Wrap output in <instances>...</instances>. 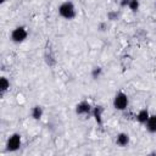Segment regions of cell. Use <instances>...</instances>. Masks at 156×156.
<instances>
[{"instance_id":"6","label":"cell","mask_w":156,"mask_h":156,"mask_svg":"<svg viewBox=\"0 0 156 156\" xmlns=\"http://www.w3.org/2000/svg\"><path fill=\"white\" fill-rule=\"evenodd\" d=\"M130 143V136L128 133L121 132L116 135V145L119 147H126L128 144Z\"/></svg>"},{"instance_id":"3","label":"cell","mask_w":156,"mask_h":156,"mask_svg":"<svg viewBox=\"0 0 156 156\" xmlns=\"http://www.w3.org/2000/svg\"><path fill=\"white\" fill-rule=\"evenodd\" d=\"M22 146V135L20 133H12L5 144V150L7 152H16Z\"/></svg>"},{"instance_id":"19","label":"cell","mask_w":156,"mask_h":156,"mask_svg":"<svg viewBox=\"0 0 156 156\" xmlns=\"http://www.w3.org/2000/svg\"><path fill=\"white\" fill-rule=\"evenodd\" d=\"M155 26H156V22H155Z\"/></svg>"},{"instance_id":"12","label":"cell","mask_w":156,"mask_h":156,"mask_svg":"<svg viewBox=\"0 0 156 156\" xmlns=\"http://www.w3.org/2000/svg\"><path fill=\"white\" fill-rule=\"evenodd\" d=\"M101 74H102V67H100V66H95V67L91 68L90 76H91L93 79H99V78L101 77Z\"/></svg>"},{"instance_id":"20","label":"cell","mask_w":156,"mask_h":156,"mask_svg":"<svg viewBox=\"0 0 156 156\" xmlns=\"http://www.w3.org/2000/svg\"><path fill=\"white\" fill-rule=\"evenodd\" d=\"M155 6H156V2H155Z\"/></svg>"},{"instance_id":"5","label":"cell","mask_w":156,"mask_h":156,"mask_svg":"<svg viewBox=\"0 0 156 156\" xmlns=\"http://www.w3.org/2000/svg\"><path fill=\"white\" fill-rule=\"evenodd\" d=\"M74 111H76V113L79 115V116H89V115H91V112H93V105H91L89 101L83 100V101H80V102H78V104L76 105Z\"/></svg>"},{"instance_id":"9","label":"cell","mask_w":156,"mask_h":156,"mask_svg":"<svg viewBox=\"0 0 156 156\" xmlns=\"http://www.w3.org/2000/svg\"><path fill=\"white\" fill-rule=\"evenodd\" d=\"M144 126H145V129L150 134H156V115H150L149 119L146 121Z\"/></svg>"},{"instance_id":"10","label":"cell","mask_w":156,"mask_h":156,"mask_svg":"<svg viewBox=\"0 0 156 156\" xmlns=\"http://www.w3.org/2000/svg\"><path fill=\"white\" fill-rule=\"evenodd\" d=\"M44 115V108L40 106V105H35L32 107L30 110V117L34 119V121H40L41 117Z\"/></svg>"},{"instance_id":"14","label":"cell","mask_w":156,"mask_h":156,"mask_svg":"<svg viewBox=\"0 0 156 156\" xmlns=\"http://www.w3.org/2000/svg\"><path fill=\"white\" fill-rule=\"evenodd\" d=\"M45 61H46V63L49 65V66H54L55 63H56V60H55V56L52 55V52L49 50V51H46V54H45Z\"/></svg>"},{"instance_id":"1","label":"cell","mask_w":156,"mask_h":156,"mask_svg":"<svg viewBox=\"0 0 156 156\" xmlns=\"http://www.w3.org/2000/svg\"><path fill=\"white\" fill-rule=\"evenodd\" d=\"M57 11H58V15H60L62 18L68 20V21L74 20L76 16H77V9H76L74 4H73L72 1H69V0H66V1L61 2V4L58 5Z\"/></svg>"},{"instance_id":"13","label":"cell","mask_w":156,"mask_h":156,"mask_svg":"<svg viewBox=\"0 0 156 156\" xmlns=\"http://www.w3.org/2000/svg\"><path fill=\"white\" fill-rule=\"evenodd\" d=\"M128 9H129L132 12H138L139 9H140V1H139V0H129Z\"/></svg>"},{"instance_id":"16","label":"cell","mask_w":156,"mask_h":156,"mask_svg":"<svg viewBox=\"0 0 156 156\" xmlns=\"http://www.w3.org/2000/svg\"><path fill=\"white\" fill-rule=\"evenodd\" d=\"M98 29H99L100 32H105V30L107 29V22H100V23L98 24Z\"/></svg>"},{"instance_id":"15","label":"cell","mask_w":156,"mask_h":156,"mask_svg":"<svg viewBox=\"0 0 156 156\" xmlns=\"http://www.w3.org/2000/svg\"><path fill=\"white\" fill-rule=\"evenodd\" d=\"M106 16H107V20H108V21H117V20L119 18L121 13H119V11L112 10V11H108Z\"/></svg>"},{"instance_id":"8","label":"cell","mask_w":156,"mask_h":156,"mask_svg":"<svg viewBox=\"0 0 156 156\" xmlns=\"http://www.w3.org/2000/svg\"><path fill=\"white\" fill-rule=\"evenodd\" d=\"M150 115H151V113L149 112V110H147L146 107H144V108H141V110L138 111V113H136V116H135V119L138 121V123H140V124H145L146 121L149 119Z\"/></svg>"},{"instance_id":"2","label":"cell","mask_w":156,"mask_h":156,"mask_svg":"<svg viewBox=\"0 0 156 156\" xmlns=\"http://www.w3.org/2000/svg\"><path fill=\"white\" fill-rule=\"evenodd\" d=\"M112 106L117 111H126L128 108V106H129V98H128V95L124 91H122V90L117 91L115 94V96H113Z\"/></svg>"},{"instance_id":"4","label":"cell","mask_w":156,"mask_h":156,"mask_svg":"<svg viewBox=\"0 0 156 156\" xmlns=\"http://www.w3.org/2000/svg\"><path fill=\"white\" fill-rule=\"evenodd\" d=\"M28 38V29L24 26H17L11 30L10 39L15 44H21Z\"/></svg>"},{"instance_id":"7","label":"cell","mask_w":156,"mask_h":156,"mask_svg":"<svg viewBox=\"0 0 156 156\" xmlns=\"http://www.w3.org/2000/svg\"><path fill=\"white\" fill-rule=\"evenodd\" d=\"M102 115H104V107L101 105H96L93 107V112H91V116L94 117L95 122L101 126L102 124Z\"/></svg>"},{"instance_id":"18","label":"cell","mask_w":156,"mask_h":156,"mask_svg":"<svg viewBox=\"0 0 156 156\" xmlns=\"http://www.w3.org/2000/svg\"><path fill=\"white\" fill-rule=\"evenodd\" d=\"M6 1H7V0H0V5H4Z\"/></svg>"},{"instance_id":"17","label":"cell","mask_w":156,"mask_h":156,"mask_svg":"<svg viewBox=\"0 0 156 156\" xmlns=\"http://www.w3.org/2000/svg\"><path fill=\"white\" fill-rule=\"evenodd\" d=\"M128 4H129V0H119V6H121L122 9L128 7Z\"/></svg>"},{"instance_id":"11","label":"cell","mask_w":156,"mask_h":156,"mask_svg":"<svg viewBox=\"0 0 156 156\" xmlns=\"http://www.w3.org/2000/svg\"><path fill=\"white\" fill-rule=\"evenodd\" d=\"M9 90H10V80H9L7 77L2 76V77L0 78V95H1V98H2Z\"/></svg>"}]
</instances>
